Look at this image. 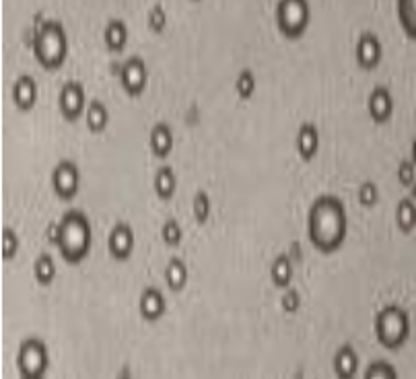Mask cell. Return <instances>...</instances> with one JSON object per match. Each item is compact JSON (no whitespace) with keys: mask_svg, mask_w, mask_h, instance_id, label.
<instances>
[{"mask_svg":"<svg viewBox=\"0 0 416 379\" xmlns=\"http://www.w3.org/2000/svg\"><path fill=\"white\" fill-rule=\"evenodd\" d=\"M307 235L311 246L322 254L338 251L348 235V217L340 198L320 196L307 214Z\"/></svg>","mask_w":416,"mask_h":379,"instance_id":"6da1fadb","label":"cell"},{"mask_svg":"<svg viewBox=\"0 0 416 379\" xmlns=\"http://www.w3.org/2000/svg\"><path fill=\"white\" fill-rule=\"evenodd\" d=\"M50 242L56 244L60 256L68 262V264H78L83 262L93 244V231L91 223L87 219L85 212L80 210H71L66 212L58 225L50 227L48 233Z\"/></svg>","mask_w":416,"mask_h":379,"instance_id":"7a4b0ae2","label":"cell"},{"mask_svg":"<svg viewBox=\"0 0 416 379\" xmlns=\"http://www.w3.org/2000/svg\"><path fill=\"white\" fill-rule=\"evenodd\" d=\"M33 54L43 68H60L68 56V36L58 19H43L33 31Z\"/></svg>","mask_w":416,"mask_h":379,"instance_id":"3957f363","label":"cell"},{"mask_svg":"<svg viewBox=\"0 0 416 379\" xmlns=\"http://www.w3.org/2000/svg\"><path fill=\"white\" fill-rule=\"evenodd\" d=\"M375 336L381 346L396 351L410 336V318L400 305H385L375 316Z\"/></svg>","mask_w":416,"mask_h":379,"instance_id":"277c9868","label":"cell"},{"mask_svg":"<svg viewBox=\"0 0 416 379\" xmlns=\"http://www.w3.org/2000/svg\"><path fill=\"white\" fill-rule=\"evenodd\" d=\"M311 19L309 0H279L276 25L286 38H301Z\"/></svg>","mask_w":416,"mask_h":379,"instance_id":"5b68a950","label":"cell"},{"mask_svg":"<svg viewBox=\"0 0 416 379\" xmlns=\"http://www.w3.org/2000/svg\"><path fill=\"white\" fill-rule=\"evenodd\" d=\"M50 357H48V346L39 338H27L21 342L19 353H17V367L21 375L25 379H41L48 371Z\"/></svg>","mask_w":416,"mask_h":379,"instance_id":"8992f818","label":"cell"},{"mask_svg":"<svg viewBox=\"0 0 416 379\" xmlns=\"http://www.w3.org/2000/svg\"><path fill=\"white\" fill-rule=\"evenodd\" d=\"M149 81L147 62L140 56H130L120 66V83L128 95H140Z\"/></svg>","mask_w":416,"mask_h":379,"instance_id":"52a82bcc","label":"cell"},{"mask_svg":"<svg viewBox=\"0 0 416 379\" xmlns=\"http://www.w3.org/2000/svg\"><path fill=\"white\" fill-rule=\"evenodd\" d=\"M60 112L66 120H76L87 112V93L78 81H66L60 89Z\"/></svg>","mask_w":416,"mask_h":379,"instance_id":"ba28073f","label":"cell"},{"mask_svg":"<svg viewBox=\"0 0 416 379\" xmlns=\"http://www.w3.org/2000/svg\"><path fill=\"white\" fill-rule=\"evenodd\" d=\"M52 186L62 200L75 198L80 188V173L73 161H60L52 171Z\"/></svg>","mask_w":416,"mask_h":379,"instance_id":"9c48e42d","label":"cell"},{"mask_svg":"<svg viewBox=\"0 0 416 379\" xmlns=\"http://www.w3.org/2000/svg\"><path fill=\"white\" fill-rule=\"evenodd\" d=\"M355 54H357V62L363 68H375L383 58V46H381V39L378 38V33L363 31L359 39H357Z\"/></svg>","mask_w":416,"mask_h":379,"instance_id":"30bf717a","label":"cell"},{"mask_svg":"<svg viewBox=\"0 0 416 379\" xmlns=\"http://www.w3.org/2000/svg\"><path fill=\"white\" fill-rule=\"evenodd\" d=\"M134 242H136V237H134L132 227L128 223H118L108 237V249H110L112 258L122 262V260H128L132 256Z\"/></svg>","mask_w":416,"mask_h":379,"instance_id":"8fae6325","label":"cell"},{"mask_svg":"<svg viewBox=\"0 0 416 379\" xmlns=\"http://www.w3.org/2000/svg\"><path fill=\"white\" fill-rule=\"evenodd\" d=\"M367 110H369V115L373 122H378V124L388 122L394 114V97L390 93V89L383 85H375L369 93V99H367Z\"/></svg>","mask_w":416,"mask_h":379,"instance_id":"7c38bea8","label":"cell"},{"mask_svg":"<svg viewBox=\"0 0 416 379\" xmlns=\"http://www.w3.org/2000/svg\"><path fill=\"white\" fill-rule=\"evenodd\" d=\"M138 311H140V316L147 322H155V320L163 318V313L167 311V299H165V295L159 289H155V286H147L140 293Z\"/></svg>","mask_w":416,"mask_h":379,"instance_id":"4fadbf2b","label":"cell"},{"mask_svg":"<svg viewBox=\"0 0 416 379\" xmlns=\"http://www.w3.org/2000/svg\"><path fill=\"white\" fill-rule=\"evenodd\" d=\"M295 147L303 161H311L320 151V130L313 122H305L297 130Z\"/></svg>","mask_w":416,"mask_h":379,"instance_id":"5bb4252c","label":"cell"},{"mask_svg":"<svg viewBox=\"0 0 416 379\" xmlns=\"http://www.w3.org/2000/svg\"><path fill=\"white\" fill-rule=\"evenodd\" d=\"M13 99H15V105L27 112L36 105L38 101V83L31 75H21L15 85H13Z\"/></svg>","mask_w":416,"mask_h":379,"instance_id":"9a60e30c","label":"cell"},{"mask_svg":"<svg viewBox=\"0 0 416 379\" xmlns=\"http://www.w3.org/2000/svg\"><path fill=\"white\" fill-rule=\"evenodd\" d=\"M359 369V355L350 344H342L334 355V373L340 379L353 378Z\"/></svg>","mask_w":416,"mask_h":379,"instance_id":"2e32d148","label":"cell"},{"mask_svg":"<svg viewBox=\"0 0 416 379\" xmlns=\"http://www.w3.org/2000/svg\"><path fill=\"white\" fill-rule=\"evenodd\" d=\"M149 142H151V151L155 157H159V159L170 157V152L173 151V133H171L170 124H165V122L155 124Z\"/></svg>","mask_w":416,"mask_h":379,"instance_id":"e0dca14e","label":"cell"},{"mask_svg":"<svg viewBox=\"0 0 416 379\" xmlns=\"http://www.w3.org/2000/svg\"><path fill=\"white\" fill-rule=\"evenodd\" d=\"M293 272H295V262L288 258V254H279L270 264V279L279 289H286L291 284Z\"/></svg>","mask_w":416,"mask_h":379,"instance_id":"ac0fdd59","label":"cell"},{"mask_svg":"<svg viewBox=\"0 0 416 379\" xmlns=\"http://www.w3.org/2000/svg\"><path fill=\"white\" fill-rule=\"evenodd\" d=\"M152 186L159 198L163 200H170L171 196L175 194L177 188V177H175V171L171 170L170 165H161L157 173H155V180H152Z\"/></svg>","mask_w":416,"mask_h":379,"instance_id":"d6986e66","label":"cell"},{"mask_svg":"<svg viewBox=\"0 0 416 379\" xmlns=\"http://www.w3.org/2000/svg\"><path fill=\"white\" fill-rule=\"evenodd\" d=\"M396 13L406 36L416 41V0H396Z\"/></svg>","mask_w":416,"mask_h":379,"instance_id":"ffe728a7","label":"cell"},{"mask_svg":"<svg viewBox=\"0 0 416 379\" xmlns=\"http://www.w3.org/2000/svg\"><path fill=\"white\" fill-rule=\"evenodd\" d=\"M165 283L171 291H182L188 284V266L180 258H171L165 266Z\"/></svg>","mask_w":416,"mask_h":379,"instance_id":"44dd1931","label":"cell"},{"mask_svg":"<svg viewBox=\"0 0 416 379\" xmlns=\"http://www.w3.org/2000/svg\"><path fill=\"white\" fill-rule=\"evenodd\" d=\"M103 39L108 48L112 50H122L128 41V27L122 19H110L105 29H103Z\"/></svg>","mask_w":416,"mask_h":379,"instance_id":"7402d4cb","label":"cell"},{"mask_svg":"<svg viewBox=\"0 0 416 379\" xmlns=\"http://www.w3.org/2000/svg\"><path fill=\"white\" fill-rule=\"evenodd\" d=\"M396 225L402 233H410L416 227V202L412 198H402L397 202Z\"/></svg>","mask_w":416,"mask_h":379,"instance_id":"603a6c76","label":"cell"},{"mask_svg":"<svg viewBox=\"0 0 416 379\" xmlns=\"http://www.w3.org/2000/svg\"><path fill=\"white\" fill-rule=\"evenodd\" d=\"M85 115H87V124H89V128H91L93 133L105 130V126H108V122H110L108 105H105L103 101H99V99H93V101L87 105Z\"/></svg>","mask_w":416,"mask_h":379,"instance_id":"cb8c5ba5","label":"cell"},{"mask_svg":"<svg viewBox=\"0 0 416 379\" xmlns=\"http://www.w3.org/2000/svg\"><path fill=\"white\" fill-rule=\"evenodd\" d=\"M33 274L38 279L39 284H50L56 276V264H54V258L50 254H41L38 256L36 264H33Z\"/></svg>","mask_w":416,"mask_h":379,"instance_id":"d4e9b609","label":"cell"},{"mask_svg":"<svg viewBox=\"0 0 416 379\" xmlns=\"http://www.w3.org/2000/svg\"><path fill=\"white\" fill-rule=\"evenodd\" d=\"M235 91L241 99H249L256 91V75L249 68H241L235 78Z\"/></svg>","mask_w":416,"mask_h":379,"instance_id":"484cf974","label":"cell"},{"mask_svg":"<svg viewBox=\"0 0 416 379\" xmlns=\"http://www.w3.org/2000/svg\"><path fill=\"white\" fill-rule=\"evenodd\" d=\"M365 378L369 379H396L397 378V371L390 365V363H385V360H373L369 367H367V371H365Z\"/></svg>","mask_w":416,"mask_h":379,"instance_id":"4316f807","label":"cell"},{"mask_svg":"<svg viewBox=\"0 0 416 379\" xmlns=\"http://www.w3.org/2000/svg\"><path fill=\"white\" fill-rule=\"evenodd\" d=\"M19 237H17V233L13 231L11 227H6L2 231V258L4 260H13L15 258V254L19 251Z\"/></svg>","mask_w":416,"mask_h":379,"instance_id":"83f0119b","label":"cell"},{"mask_svg":"<svg viewBox=\"0 0 416 379\" xmlns=\"http://www.w3.org/2000/svg\"><path fill=\"white\" fill-rule=\"evenodd\" d=\"M210 209H212V204H210V198H208L207 192H198L194 196V204H192L196 221L198 223H207L208 217H210Z\"/></svg>","mask_w":416,"mask_h":379,"instance_id":"f1b7e54d","label":"cell"},{"mask_svg":"<svg viewBox=\"0 0 416 379\" xmlns=\"http://www.w3.org/2000/svg\"><path fill=\"white\" fill-rule=\"evenodd\" d=\"M161 237L167 246H180L182 239H184V231H182L177 221L170 219V221H165V225L161 229Z\"/></svg>","mask_w":416,"mask_h":379,"instance_id":"f546056e","label":"cell"},{"mask_svg":"<svg viewBox=\"0 0 416 379\" xmlns=\"http://www.w3.org/2000/svg\"><path fill=\"white\" fill-rule=\"evenodd\" d=\"M379 200V190L373 182H363L359 186V202L363 207H373Z\"/></svg>","mask_w":416,"mask_h":379,"instance_id":"4dcf8cb0","label":"cell"},{"mask_svg":"<svg viewBox=\"0 0 416 379\" xmlns=\"http://www.w3.org/2000/svg\"><path fill=\"white\" fill-rule=\"evenodd\" d=\"M416 180V165L412 163V159H406L397 165V182L406 188L412 186V182Z\"/></svg>","mask_w":416,"mask_h":379,"instance_id":"1f68e13d","label":"cell"},{"mask_svg":"<svg viewBox=\"0 0 416 379\" xmlns=\"http://www.w3.org/2000/svg\"><path fill=\"white\" fill-rule=\"evenodd\" d=\"M149 27L152 31H163L167 27V13L161 4H155L149 13Z\"/></svg>","mask_w":416,"mask_h":379,"instance_id":"d6a6232c","label":"cell"},{"mask_svg":"<svg viewBox=\"0 0 416 379\" xmlns=\"http://www.w3.org/2000/svg\"><path fill=\"white\" fill-rule=\"evenodd\" d=\"M281 305H283V309L286 313H297L299 307H301V297H299V293H297L295 289L284 291V297L281 299Z\"/></svg>","mask_w":416,"mask_h":379,"instance_id":"836d02e7","label":"cell"},{"mask_svg":"<svg viewBox=\"0 0 416 379\" xmlns=\"http://www.w3.org/2000/svg\"><path fill=\"white\" fill-rule=\"evenodd\" d=\"M286 254H288V258H291V260H293L295 264H297V262H299V260L303 258V254L299 251V246H297V244H293V246H291V249H288Z\"/></svg>","mask_w":416,"mask_h":379,"instance_id":"e575fe53","label":"cell"},{"mask_svg":"<svg viewBox=\"0 0 416 379\" xmlns=\"http://www.w3.org/2000/svg\"><path fill=\"white\" fill-rule=\"evenodd\" d=\"M410 159H412V163L416 165V138L412 140V151H410Z\"/></svg>","mask_w":416,"mask_h":379,"instance_id":"d590c367","label":"cell"},{"mask_svg":"<svg viewBox=\"0 0 416 379\" xmlns=\"http://www.w3.org/2000/svg\"><path fill=\"white\" fill-rule=\"evenodd\" d=\"M410 198L416 202V180L412 182V186H410Z\"/></svg>","mask_w":416,"mask_h":379,"instance_id":"8d00e7d4","label":"cell"}]
</instances>
